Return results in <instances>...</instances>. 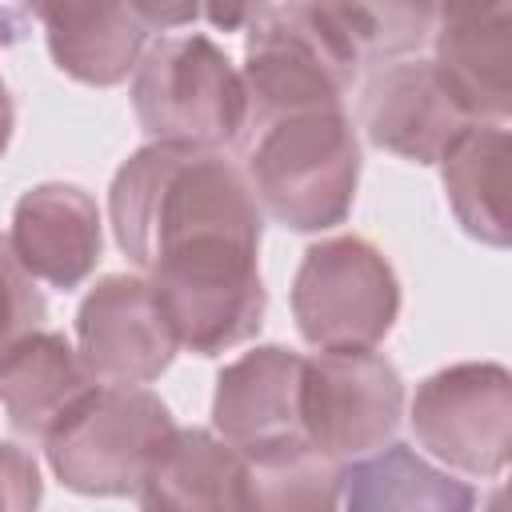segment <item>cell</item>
I'll use <instances>...</instances> for the list:
<instances>
[{"mask_svg":"<svg viewBox=\"0 0 512 512\" xmlns=\"http://www.w3.org/2000/svg\"><path fill=\"white\" fill-rule=\"evenodd\" d=\"M120 252L144 268L180 348L216 356L260 332L268 292L256 252L264 216L220 152L144 144L108 188Z\"/></svg>","mask_w":512,"mask_h":512,"instance_id":"6da1fadb","label":"cell"},{"mask_svg":"<svg viewBox=\"0 0 512 512\" xmlns=\"http://www.w3.org/2000/svg\"><path fill=\"white\" fill-rule=\"evenodd\" d=\"M244 20V132L276 116L344 108L360 56L340 4H256Z\"/></svg>","mask_w":512,"mask_h":512,"instance_id":"7a4b0ae2","label":"cell"},{"mask_svg":"<svg viewBox=\"0 0 512 512\" xmlns=\"http://www.w3.org/2000/svg\"><path fill=\"white\" fill-rule=\"evenodd\" d=\"M244 180L272 220L320 232L348 216L360 180V144L344 108L276 116L240 140Z\"/></svg>","mask_w":512,"mask_h":512,"instance_id":"3957f363","label":"cell"},{"mask_svg":"<svg viewBox=\"0 0 512 512\" xmlns=\"http://www.w3.org/2000/svg\"><path fill=\"white\" fill-rule=\"evenodd\" d=\"M132 108L152 144L220 152L244 132V84L220 44L200 32L160 36L132 76Z\"/></svg>","mask_w":512,"mask_h":512,"instance_id":"277c9868","label":"cell"},{"mask_svg":"<svg viewBox=\"0 0 512 512\" xmlns=\"http://www.w3.org/2000/svg\"><path fill=\"white\" fill-rule=\"evenodd\" d=\"M176 432L172 412L148 388L96 384L48 436L56 480L80 496H128Z\"/></svg>","mask_w":512,"mask_h":512,"instance_id":"5b68a950","label":"cell"},{"mask_svg":"<svg viewBox=\"0 0 512 512\" xmlns=\"http://www.w3.org/2000/svg\"><path fill=\"white\" fill-rule=\"evenodd\" d=\"M400 280L360 236H332L304 252L292 280V316L320 352H372L396 324Z\"/></svg>","mask_w":512,"mask_h":512,"instance_id":"8992f818","label":"cell"},{"mask_svg":"<svg viewBox=\"0 0 512 512\" xmlns=\"http://www.w3.org/2000/svg\"><path fill=\"white\" fill-rule=\"evenodd\" d=\"M404 416V380L380 352H320L304 360L300 424L304 440L328 464H352L380 452Z\"/></svg>","mask_w":512,"mask_h":512,"instance_id":"52a82bcc","label":"cell"},{"mask_svg":"<svg viewBox=\"0 0 512 512\" xmlns=\"http://www.w3.org/2000/svg\"><path fill=\"white\" fill-rule=\"evenodd\" d=\"M420 448L468 476H500L512 444V376L504 364H452L412 400Z\"/></svg>","mask_w":512,"mask_h":512,"instance_id":"ba28073f","label":"cell"},{"mask_svg":"<svg viewBox=\"0 0 512 512\" xmlns=\"http://www.w3.org/2000/svg\"><path fill=\"white\" fill-rule=\"evenodd\" d=\"M76 340L88 376L124 388L156 380L180 348L152 284L128 272H112L88 288L76 308Z\"/></svg>","mask_w":512,"mask_h":512,"instance_id":"9c48e42d","label":"cell"},{"mask_svg":"<svg viewBox=\"0 0 512 512\" xmlns=\"http://www.w3.org/2000/svg\"><path fill=\"white\" fill-rule=\"evenodd\" d=\"M304 356L280 344H260L224 364L212 396V424L244 460L308 448L300 424Z\"/></svg>","mask_w":512,"mask_h":512,"instance_id":"30bf717a","label":"cell"},{"mask_svg":"<svg viewBox=\"0 0 512 512\" xmlns=\"http://www.w3.org/2000/svg\"><path fill=\"white\" fill-rule=\"evenodd\" d=\"M360 124L376 148L416 164H440L476 120L444 88L432 60H400L364 80Z\"/></svg>","mask_w":512,"mask_h":512,"instance_id":"8fae6325","label":"cell"},{"mask_svg":"<svg viewBox=\"0 0 512 512\" xmlns=\"http://www.w3.org/2000/svg\"><path fill=\"white\" fill-rule=\"evenodd\" d=\"M48 52L60 72L80 84L112 88L136 72L148 36L164 24L192 20L196 8L156 4H40Z\"/></svg>","mask_w":512,"mask_h":512,"instance_id":"7c38bea8","label":"cell"},{"mask_svg":"<svg viewBox=\"0 0 512 512\" xmlns=\"http://www.w3.org/2000/svg\"><path fill=\"white\" fill-rule=\"evenodd\" d=\"M436 76L476 124L512 112V4H452L432 20Z\"/></svg>","mask_w":512,"mask_h":512,"instance_id":"4fadbf2b","label":"cell"},{"mask_svg":"<svg viewBox=\"0 0 512 512\" xmlns=\"http://www.w3.org/2000/svg\"><path fill=\"white\" fill-rule=\"evenodd\" d=\"M8 244L32 280L68 292L84 284L100 260V208L80 184H36L12 208Z\"/></svg>","mask_w":512,"mask_h":512,"instance_id":"5bb4252c","label":"cell"},{"mask_svg":"<svg viewBox=\"0 0 512 512\" xmlns=\"http://www.w3.org/2000/svg\"><path fill=\"white\" fill-rule=\"evenodd\" d=\"M248 460L208 428H176L148 476L140 512H240Z\"/></svg>","mask_w":512,"mask_h":512,"instance_id":"9a60e30c","label":"cell"},{"mask_svg":"<svg viewBox=\"0 0 512 512\" xmlns=\"http://www.w3.org/2000/svg\"><path fill=\"white\" fill-rule=\"evenodd\" d=\"M92 388L96 380L60 332H32L0 364V404L8 424L32 440H44Z\"/></svg>","mask_w":512,"mask_h":512,"instance_id":"2e32d148","label":"cell"},{"mask_svg":"<svg viewBox=\"0 0 512 512\" xmlns=\"http://www.w3.org/2000/svg\"><path fill=\"white\" fill-rule=\"evenodd\" d=\"M472 484L416 456L408 444H388L340 468V512H472Z\"/></svg>","mask_w":512,"mask_h":512,"instance_id":"e0dca14e","label":"cell"},{"mask_svg":"<svg viewBox=\"0 0 512 512\" xmlns=\"http://www.w3.org/2000/svg\"><path fill=\"white\" fill-rule=\"evenodd\" d=\"M508 128L472 124L444 156V192L460 228L492 248L508 244Z\"/></svg>","mask_w":512,"mask_h":512,"instance_id":"ac0fdd59","label":"cell"},{"mask_svg":"<svg viewBox=\"0 0 512 512\" xmlns=\"http://www.w3.org/2000/svg\"><path fill=\"white\" fill-rule=\"evenodd\" d=\"M240 512H340V468L312 448L248 460Z\"/></svg>","mask_w":512,"mask_h":512,"instance_id":"d6986e66","label":"cell"},{"mask_svg":"<svg viewBox=\"0 0 512 512\" xmlns=\"http://www.w3.org/2000/svg\"><path fill=\"white\" fill-rule=\"evenodd\" d=\"M48 304L44 292L36 288V280L20 268V260L12 256L8 236L0 232V364L32 336L40 332Z\"/></svg>","mask_w":512,"mask_h":512,"instance_id":"ffe728a7","label":"cell"},{"mask_svg":"<svg viewBox=\"0 0 512 512\" xmlns=\"http://www.w3.org/2000/svg\"><path fill=\"white\" fill-rule=\"evenodd\" d=\"M40 492L44 484L32 452L0 440V512H36Z\"/></svg>","mask_w":512,"mask_h":512,"instance_id":"44dd1931","label":"cell"},{"mask_svg":"<svg viewBox=\"0 0 512 512\" xmlns=\"http://www.w3.org/2000/svg\"><path fill=\"white\" fill-rule=\"evenodd\" d=\"M12 124H16V112H12V96H8L4 76H0V156H4L8 140H12Z\"/></svg>","mask_w":512,"mask_h":512,"instance_id":"7402d4cb","label":"cell"}]
</instances>
